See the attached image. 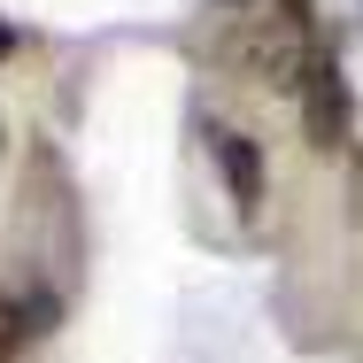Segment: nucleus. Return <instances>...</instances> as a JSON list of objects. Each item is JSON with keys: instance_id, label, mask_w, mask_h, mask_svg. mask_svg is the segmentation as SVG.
Listing matches in <instances>:
<instances>
[{"instance_id": "nucleus-3", "label": "nucleus", "mask_w": 363, "mask_h": 363, "mask_svg": "<svg viewBox=\"0 0 363 363\" xmlns=\"http://www.w3.org/2000/svg\"><path fill=\"white\" fill-rule=\"evenodd\" d=\"M209 147H217V162H224L232 201L255 217V201H263V155H255V140H247V132H232V124H209Z\"/></svg>"}, {"instance_id": "nucleus-4", "label": "nucleus", "mask_w": 363, "mask_h": 363, "mask_svg": "<svg viewBox=\"0 0 363 363\" xmlns=\"http://www.w3.org/2000/svg\"><path fill=\"white\" fill-rule=\"evenodd\" d=\"M23 309H16V294H0V363H16V348H23Z\"/></svg>"}, {"instance_id": "nucleus-2", "label": "nucleus", "mask_w": 363, "mask_h": 363, "mask_svg": "<svg viewBox=\"0 0 363 363\" xmlns=\"http://www.w3.org/2000/svg\"><path fill=\"white\" fill-rule=\"evenodd\" d=\"M301 132H309V147H340L348 140V77H340L333 55H317L309 77H301Z\"/></svg>"}, {"instance_id": "nucleus-5", "label": "nucleus", "mask_w": 363, "mask_h": 363, "mask_svg": "<svg viewBox=\"0 0 363 363\" xmlns=\"http://www.w3.org/2000/svg\"><path fill=\"white\" fill-rule=\"evenodd\" d=\"M224 8H255V0H224Z\"/></svg>"}, {"instance_id": "nucleus-1", "label": "nucleus", "mask_w": 363, "mask_h": 363, "mask_svg": "<svg viewBox=\"0 0 363 363\" xmlns=\"http://www.w3.org/2000/svg\"><path fill=\"white\" fill-rule=\"evenodd\" d=\"M240 62L263 77V85H301L309 62H317V39H309V8L301 0H279L271 16H255L247 23V39H240Z\"/></svg>"}]
</instances>
